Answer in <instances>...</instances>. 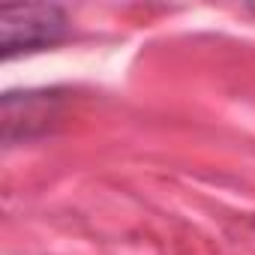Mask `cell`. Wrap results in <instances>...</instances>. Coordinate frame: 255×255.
I'll list each match as a JSON object with an SVG mask.
<instances>
[{"instance_id":"cell-1","label":"cell","mask_w":255,"mask_h":255,"mask_svg":"<svg viewBox=\"0 0 255 255\" xmlns=\"http://www.w3.org/2000/svg\"><path fill=\"white\" fill-rule=\"evenodd\" d=\"M60 39H66V12L54 3H24L0 9V54L3 60L51 48Z\"/></svg>"},{"instance_id":"cell-2","label":"cell","mask_w":255,"mask_h":255,"mask_svg":"<svg viewBox=\"0 0 255 255\" xmlns=\"http://www.w3.org/2000/svg\"><path fill=\"white\" fill-rule=\"evenodd\" d=\"M57 93H6L3 96V138L33 135L57 117Z\"/></svg>"},{"instance_id":"cell-3","label":"cell","mask_w":255,"mask_h":255,"mask_svg":"<svg viewBox=\"0 0 255 255\" xmlns=\"http://www.w3.org/2000/svg\"><path fill=\"white\" fill-rule=\"evenodd\" d=\"M249 9H252V12H255V6H249Z\"/></svg>"}]
</instances>
